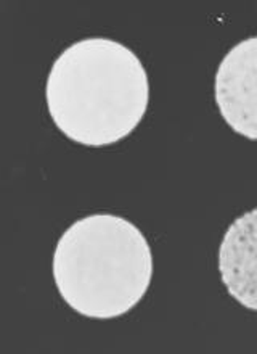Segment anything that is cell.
<instances>
[{
	"label": "cell",
	"mask_w": 257,
	"mask_h": 354,
	"mask_svg": "<svg viewBox=\"0 0 257 354\" xmlns=\"http://www.w3.org/2000/svg\"><path fill=\"white\" fill-rule=\"evenodd\" d=\"M50 118L86 147L116 144L145 116L150 82L131 48L105 37L74 42L53 62L46 86Z\"/></svg>",
	"instance_id": "6da1fadb"
},
{
	"label": "cell",
	"mask_w": 257,
	"mask_h": 354,
	"mask_svg": "<svg viewBox=\"0 0 257 354\" xmlns=\"http://www.w3.org/2000/svg\"><path fill=\"white\" fill-rule=\"evenodd\" d=\"M63 301L88 319H116L142 301L153 277L145 235L115 214H91L69 225L53 253Z\"/></svg>",
	"instance_id": "7a4b0ae2"
},
{
	"label": "cell",
	"mask_w": 257,
	"mask_h": 354,
	"mask_svg": "<svg viewBox=\"0 0 257 354\" xmlns=\"http://www.w3.org/2000/svg\"><path fill=\"white\" fill-rule=\"evenodd\" d=\"M214 97L227 124L245 139L257 140V36L238 42L222 58Z\"/></svg>",
	"instance_id": "3957f363"
},
{
	"label": "cell",
	"mask_w": 257,
	"mask_h": 354,
	"mask_svg": "<svg viewBox=\"0 0 257 354\" xmlns=\"http://www.w3.org/2000/svg\"><path fill=\"white\" fill-rule=\"evenodd\" d=\"M219 272L227 292L257 311V208L236 218L222 239Z\"/></svg>",
	"instance_id": "277c9868"
}]
</instances>
